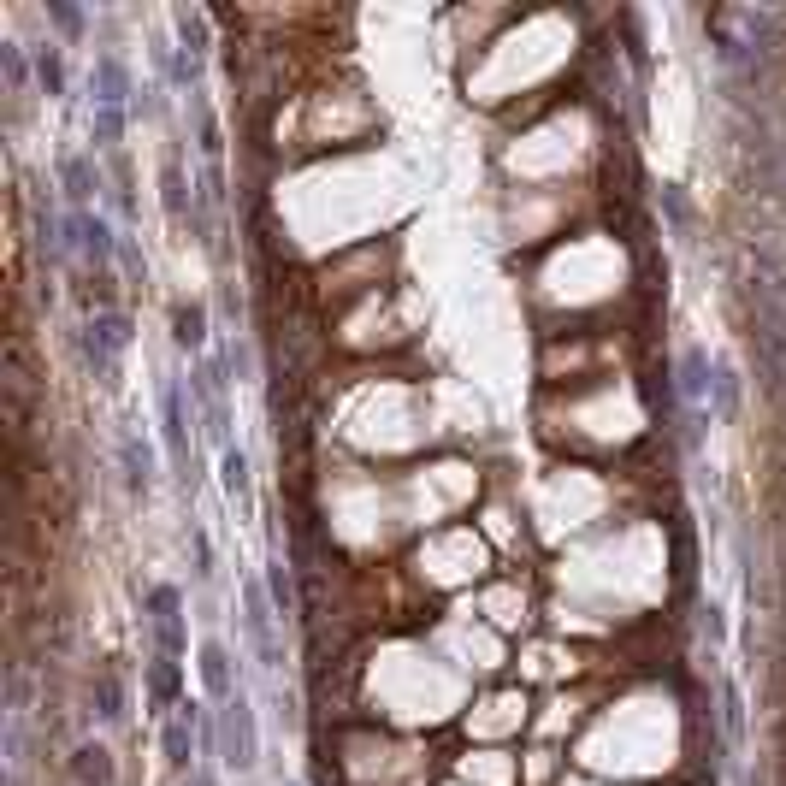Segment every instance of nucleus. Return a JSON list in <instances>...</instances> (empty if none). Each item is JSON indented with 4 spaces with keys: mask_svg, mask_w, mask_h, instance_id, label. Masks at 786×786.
I'll return each mask as SVG.
<instances>
[{
    "mask_svg": "<svg viewBox=\"0 0 786 786\" xmlns=\"http://www.w3.org/2000/svg\"><path fill=\"white\" fill-rule=\"evenodd\" d=\"M196 574L201 580L213 574V544H207V532H196Z\"/></svg>",
    "mask_w": 786,
    "mask_h": 786,
    "instance_id": "nucleus-24",
    "label": "nucleus"
},
{
    "mask_svg": "<svg viewBox=\"0 0 786 786\" xmlns=\"http://www.w3.org/2000/svg\"><path fill=\"white\" fill-rule=\"evenodd\" d=\"M160 196H166L172 225H184V219H190V190H184V166H178V160H166V172H160Z\"/></svg>",
    "mask_w": 786,
    "mask_h": 786,
    "instance_id": "nucleus-15",
    "label": "nucleus"
},
{
    "mask_svg": "<svg viewBox=\"0 0 786 786\" xmlns=\"http://www.w3.org/2000/svg\"><path fill=\"white\" fill-rule=\"evenodd\" d=\"M201 686H207V698H219V704H231V698H237L231 651H225L219 639H207V645H201Z\"/></svg>",
    "mask_w": 786,
    "mask_h": 786,
    "instance_id": "nucleus-5",
    "label": "nucleus"
},
{
    "mask_svg": "<svg viewBox=\"0 0 786 786\" xmlns=\"http://www.w3.org/2000/svg\"><path fill=\"white\" fill-rule=\"evenodd\" d=\"M266 597H272V609H278V615H296V586H290L284 562H272V568H266Z\"/></svg>",
    "mask_w": 786,
    "mask_h": 786,
    "instance_id": "nucleus-20",
    "label": "nucleus"
},
{
    "mask_svg": "<svg viewBox=\"0 0 786 786\" xmlns=\"http://www.w3.org/2000/svg\"><path fill=\"white\" fill-rule=\"evenodd\" d=\"M178 692H184L178 662H172V656H154V668H148V704H154V710H178Z\"/></svg>",
    "mask_w": 786,
    "mask_h": 786,
    "instance_id": "nucleus-11",
    "label": "nucleus"
},
{
    "mask_svg": "<svg viewBox=\"0 0 786 786\" xmlns=\"http://www.w3.org/2000/svg\"><path fill=\"white\" fill-rule=\"evenodd\" d=\"M710 385H716V379H710V349H704V343H686V349H680V402H686V408H704V402H710Z\"/></svg>",
    "mask_w": 786,
    "mask_h": 786,
    "instance_id": "nucleus-3",
    "label": "nucleus"
},
{
    "mask_svg": "<svg viewBox=\"0 0 786 786\" xmlns=\"http://www.w3.org/2000/svg\"><path fill=\"white\" fill-rule=\"evenodd\" d=\"M36 83H42V95L48 101H60L66 95V60H60V48L48 42V48H36Z\"/></svg>",
    "mask_w": 786,
    "mask_h": 786,
    "instance_id": "nucleus-16",
    "label": "nucleus"
},
{
    "mask_svg": "<svg viewBox=\"0 0 786 786\" xmlns=\"http://www.w3.org/2000/svg\"><path fill=\"white\" fill-rule=\"evenodd\" d=\"M95 107H131V71L119 54H95Z\"/></svg>",
    "mask_w": 786,
    "mask_h": 786,
    "instance_id": "nucleus-4",
    "label": "nucleus"
},
{
    "mask_svg": "<svg viewBox=\"0 0 786 786\" xmlns=\"http://www.w3.org/2000/svg\"><path fill=\"white\" fill-rule=\"evenodd\" d=\"M178 36H184V54L201 66V54H207V18L201 12H178Z\"/></svg>",
    "mask_w": 786,
    "mask_h": 786,
    "instance_id": "nucleus-21",
    "label": "nucleus"
},
{
    "mask_svg": "<svg viewBox=\"0 0 786 786\" xmlns=\"http://www.w3.org/2000/svg\"><path fill=\"white\" fill-rule=\"evenodd\" d=\"M219 479L231 497H249V456L243 450H219Z\"/></svg>",
    "mask_w": 786,
    "mask_h": 786,
    "instance_id": "nucleus-19",
    "label": "nucleus"
},
{
    "mask_svg": "<svg viewBox=\"0 0 786 786\" xmlns=\"http://www.w3.org/2000/svg\"><path fill=\"white\" fill-rule=\"evenodd\" d=\"M0 66H6V89H12V95L30 89V66H24V48H18V42H0Z\"/></svg>",
    "mask_w": 786,
    "mask_h": 786,
    "instance_id": "nucleus-22",
    "label": "nucleus"
},
{
    "mask_svg": "<svg viewBox=\"0 0 786 786\" xmlns=\"http://www.w3.org/2000/svg\"><path fill=\"white\" fill-rule=\"evenodd\" d=\"M166 450L178 467H190V426H184V396L166 391Z\"/></svg>",
    "mask_w": 786,
    "mask_h": 786,
    "instance_id": "nucleus-12",
    "label": "nucleus"
},
{
    "mask_svg": "<svg viewBox=\"0 0 786 786\" xmlns=\"http://www.w3.org/2000/svg\"><path fill=\"white\" fill-rule=\"evenodd\" d=\"M60 184H66V196L77 201V207L101 190V178L89 172V160H83V154H66V160H60Z\"/></svg>",
    "mask_w": 786,
    "mask_h": 786,
    "instance_id": "nucleus-14",
    "label": "nucleus"
},
{
    "mask_svg": "<svg viewBox=\"0 0 786 786\" xmlns=\"http://www.w3.org/2000/svg\"><path fill=\"white\" fill-rule=\"evenodd\" d=\"M255 751H261V739H255V716H249V698L237 692V698L225 704V763H231V769H249Z\"/></svg>",
    "mask_w": 786,
    "mask_h": 786,
    "instance_id": "nucleus-2",
    "label": "nucleus"
},
{
    "mask_svg": "<svg viewBox=\"0 0 786 786\" xmlns=\"http://www.w3.org/2000/svg\"><path fill=\"white\" fill-rule=\"evenodd\" d=\"M243 603H249V615H243V621H249V645H255V656H261V662H278V639H272V609H266V591L249 586V597H243Z\"/></svg>",
    "mask_w": 786,
    "mask_h": 786,
    "instance_id": "nucleus-6",
    "label": "nucleus"
},
{
    "mask_svg": "<svg viewBox=\"0 0 786 786\" xmlns=\"http://www.w3.org/2000/svg\"><path fill=\"white\" fill-rule=\"evenodd\" d=\"M119 461H125V485H131V491H148V479H154V456L136 444V432L119 438Z\"/></svg>",
    "mask_w": 786,
    "mask_h": 786,
    "instance_id": "nucleus-13",
    "label": "nucleus"
},
{
    "mask_svg": "<svg viewBox=\"0 0 786 786\" xmlns=\"http://www.w3.org/2000/svg\"><path fill=\"white\" fill-rule=\"evenodd\" d=\"M89 704H95V716H101V721H125V680H119L113 668H95V680H89Z\"/></svg>",
    "mask_w": 786,
    "mask_h": 786,
    "instance_id": "nucleus-10",
    "label": "nucleus"
},
{
    "mask_svg": "<svg viewBox=\"0 0 786 786\" xmlns=\"http://www.w3.org/2000/svg\"><path fill=\"white\" fill-rule=\"evenodd\" d=\"M48 18H54L66 36H77V30H83V12H77V6H66V0H48Z\"/></svg>",
    "mask_w": 786,
    "mask_h": 786,
    "instance_id": "nucleus-23",
    "label": "nucleus"
},
{
    "mask_svg": "<svg viewBox=\"0 0 786 786\" xmlns=\"http://www.w3.org/2000/svg\"><path fill=\"white\" fill-rule=\"evenodd\" d=\"M172 337H178V349H201L207 343V314H201L196 302L172 314Z\"/></svg>",
    "mask_w": 786,
    "mask_h": 786,
    "instance_id": "nucleus-17",
    "label": "nucleus"
},
{
    "mask_svg": "<svg viewBox=\"0 0 786 786\" xmlns=\"http://www.w3.org/2000/svg\"><path fill=\"white\" fill-rule=\"evenodd\" d=\"M190 721H196V710L184 704L178 716L160 727V751H166V763H172V769H190V763H196V745H190Z\"/></svg>",
    "mask_w": 786,
    "mask_h": 786,
    "instance_id": "nucleus-7",
    "label": "nucleus"
},
{
    "mask_svg": "<svg viewBox=\"0 0 786 786\" xmlns=\"http://www.w3.org/2000/svg\"><path fill=\"white\" fill-rule=\"evenodd\" d=\"M71 781L77 786H113V751H107V745H77V751H71Z\"/></svg>",
    "mask_w": 786,
    "mask_h": 786,
    "instance_id": "nucleus-8",
    "label": "nucleus"
},
{
    "mask_svg": "<svg viewBox=\"0 0 786 786\" xmlns=\"http://www.w3.org/2000/svg\"><path fill=\"white\" fill-rule=\"evenodd\" d=\"M89 131H95V148H119V136H125V107H95Z\"/></svg>",
    "mask_w": 786,
    "mask_h": 786,
    "instance_id": "nucleus-18",
    "label": "nucleus"
},
{
    "mask_svg": "<svg viewBox=\"0 0 786 786\" xmlns=\"http://www.w3.org/2000/svg\"><path fill=\"white\" fill-rule=\"evenodd\" d=\"M71 237H77V249L89 255L95 266L113 261V231H107V219H95V213H77L71 219Z\"/></svg>",
    "mask_w": 786,
    "mask_h": 786,
    "instance_id": "nucleus-9",
    "label": "nucleus"
},
{
    "mask_svg": "<svg viewBox=\"0 0 786 786\" xmlns=\"http://www.w3.org/2000/svg\"><path fill=\"white\" fill-rule=\"evenodd\" d=\"M148 627H154V645H160V656H184V597H178V586H154L148 591Z\"/></svg>",
    "mask_w": 786,
    "mask_h": 786,
    "instance_id": "nucleus-1",
    "label": "nucleus"
}]
</instances>
